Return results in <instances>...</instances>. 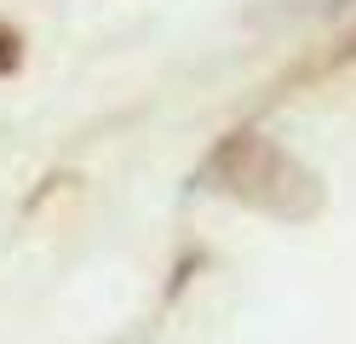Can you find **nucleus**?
I'll use <instances>...</instances> for the list:
<instances>
[{"label":"nucleus","mask_w":356,"mask_h":344,"mask_svg":"<svg viewBox=\"0 0 356 344\" xmlns=\"http://www.w3.org/2000/svg\"><path fill=\"white\" fill-rule=\"evenodd\" d=\"M207 183L259 206V213H276V218H316L322 213V178L264 132L225 138L207 155Z\"/></svg>","instance_id":"1"},{"label":"nucleus","mask_w":356,"mask_h":344,"mask_svg":"<svg viewBox=\"0 0 356 344\" xmlns=\"http://www.w3.org/2000/svg\"><path fill=\"white\" fill-rule=\"evenodd\" d=\"M17 63H24V40H17L12 23H0V75H12Z\"/></svg>","instance_id":"2"}]
</instances>
